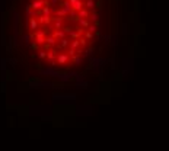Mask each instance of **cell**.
<instances>
[{"label": "cell", "instance_id": "13", "mask_svg": "<svg viewBox=\"0 0 169 151\" xmlns=\"http://www.w3.org/2000/svg\"><path fill=\"white\" fill-rule=\"evenodd\" d=\"M70 48L79 51V48H80V42H79V39H71V41H70Z\"/></svg>", "mask_w": 169, "mask_h": 151}, {"label": "cell", "instance_id": "5", "mask_svg": "<svg viewBox=\"0 0 169 151\" xmlns=\"http://www.w3.org/2000/svg\"><path fill=\"white\" fill-rule=\"evenodd\" d=\"M90 13H92L90 10H87L86 7H83L80 12H77V17H79V19H89V17H90Z\"/></svg>", "mask_w": 169, "mask_h": 151}, {"label": "cell", "instance_id": "8", "mask_svg": "<svg viewBox=\"0 0 169 151\" xmlns=\"http://www.w3.org/2000/svg\"><path fill=\"white\" fill-rule=\"evenodd\" d=\"M51 35H52L55 39H63V38H66V32H64L63 29H57V31H54Z\"/></svg>", "mask_w": 169, "mask_h": 151}, {"label": "cell", "instance_id": "14", "mask_svg": "<svg viewBox=\"0 0 169 151\" xmlns=\"http://www.w3.org/2000/svg\"><path fill=\"white\" fill-rule=\"evenodd\" d=\"M68 20H74V22H77L79 20V17H77V12H74V10H71L70 13H68Z\"/></svg>", "mask_w": 169, "mask_h": 151}, {"label": "cell", "instance_id": "18", "mask_svg": "<svg viewBox=\"0 0 169 151\" xmlns=\"http://www.w3.org/2000/svg\"><path fill=\"white\" fill-rule=\"evenodd\" d=\"M92 38H93V34H90L89 31L84 32V39H92Z\"/></svg>", "mask_w": 169, "mask_h": 151}, {"label": "cell", "instance_id": "12", "mask_svg": "<svg viewBox=\"0 0 169 151\" xmlns=\"http://www.w3.org/2000/svg\"><path fill=\"white\" fill-rule=\"evenodd\" d=\"M82 34H83V29H79V31H73V32L70 34V38H71V39H80Z\"/></svg>", "mask_w": 169, "mask_h": 151}, {"label": "cell", "instance_id": "17", "mask_svg": "<svg viewBox=\"0 0 169 151\" xmlns=\"http://www.w3.org/2000/svg\"><path fill=\"white\" fill-rule=\"evenodd\" d=\"M87 31H89L90 34H95V32H96V26H95V25H89Z\"/></svg>", "mask_w": 169, "mask_h": 151}, {"label": "cell", "instance_id": "3", "mask_svg": "<svg viewBox=\"0 0 169 151\" xmlns=\"http://www.w3.org/2000/svg\"><path fill=\"white\" fill-rule=\"evenodd\" d=\"M55 42H57V39H55L52 35H48V36H45V44H44V47L50 51V47H54Z\"/></svg>", "mask_w": 169, "mask_h": 151}, {"label": "cell", "instance_id": "4", "mask_svg": "<svg viewBox=\"0 0 169 151\" xmlns=\"http://www.w3.org/2000/svg\"><path fill=\"white\" fill-rule=\"evenodd\" d=\"M45 4H47V3H45L44 0H34L32 4H29V6H31V9H34V10H41Z\"/></svg>", "mask_w": 169, "mask_h": 151}, {"label": "cell", "instance_id": "16", "mask_svg": "<svg viewBox=\"0 0 169 151\" xmlns=\"http://www.w3.org/2000/svg\"><path fill=\"white\" fill-rule=\"evenodd\" d=\"M63 31H64V32H66V34H71V32H73V28H71V26H63Z\"/></svg>", "mask_w": 169, "mask_h": 151}, {"label": "cell", "instance_id": "6", "mask_svg": "<svg viewBox=\"0 0 169 151\" xmlns=\"http://www.w3.org/2000/svg\"><path fill=\"white\" fill-rule=\"evenodd\" d=\"M38 20L35 19V17H29V20H28V26H29V29H32V31H36L38 29Z\"/></svg>", "mask_w": 169, "mask_h": 151}, {"label": "cell", "instance_id": "1", "mask_svg": "<svg viewBox=\"0 0 169 151\" xmlns=\"http://www.w3.org/2000/svg\"><path fill=\"white\" fill-rule=\"evenodd\" d=\"M55 63L57 66H66L70 63V57L67 55V52H60L55 55Z\"/></svg>", "mask_w": 169, "mask_h": 151}, {"label": "cell", "instance_id": "2", "mask_svg": "<svg viewBox=\"0 0 169 151\" xmlns=\"http://www.w3.org/2000/svg\"><path fill=\"white\" fill-rule=\"evenodd\" d=\"M68 3L71 4V10L74 12H80L84 7V0H68Z\"/></svg>", "mask_w": 169, "mask_h": 151}, {"label": "cell", "instance_id": "19", "mask_svg": "<svg viewBox=\"0 0 169 151\" xmlns=\"http://www.w3.org/2000/svg\"><path fill=\"white\" fill-rule=\"evenodd\" d=\"M79 42H80V47H84V45L87 44V39H84V38H80V39H79Z\"/></svg>", "mask_w": 169, "mask_h": 151}, {"label": "cell", "instance_id": "15", "mask_svg": "<svg viewBox=\"0 0 169 151\" xmlns=\"http://www.w3.org/2000/svg\"><path fill=\"white\" fill-rule=\"evenodd\" d=\"M89 20H92V22L98 23V15H96L95 12H92V13H90V17H89Z\"/></svg>", "mask_w": 169, "mask_h": 151}, {"label": "cell", "instance_id": "11", "mask_svg": "<svg viewBox=\"0 0 169 151\" xmlns=\"http://www.w3.org/2000/svg\"><path fill=\"white\" fill-rule=\"evenodd\" d=\"M70 41L71 39H68V38H63V39H60V48H70Z\"/></svg>", "mask_w": 169, "mask_h": 151}, {"label": "cell", "instance_id": "9", "mask_svg": "<svg viewBox=\"0 0 169 151\" xmlns=\"http://www.w3.org/2000/svg\"><path fill=\"white\" fill-rule=\"evenodd\" d=\"M77 23H79V26H80L82 29H86V31H87V28H89V25H90V20H89V19H79Z\"/></svg>", "mask_w": 169, "mask_h": 151}, {"label": "cell", "instance_id": "7", "mask_svg": "<svg viewBox=\"0 0 169 151\" xmlns=\"http://www.w3.org/2000/svg\"><path fill=\"white\" fill-rule=\"evenodd\" d=\"M38 23H39V25H50L51 16H42V15H39V17H38Z\"/></svg>", "mask_w": 169, "mask_h": 151}, {"label": "cell", "instance_id": "10", "mask_svg": "<svg viewBox=\"0 0 169 151\" xmlns=\"http://www.w3.org/2000/svg\"><path fill=\"white\" fill-rule=\"evenodd\" d=\"M95 6H96V3H95V0H84V7H86L87 10H90V12H93V9H95Z\"/></svg>", "mask_w": 169, "mask_h": 151}]
</instances>
